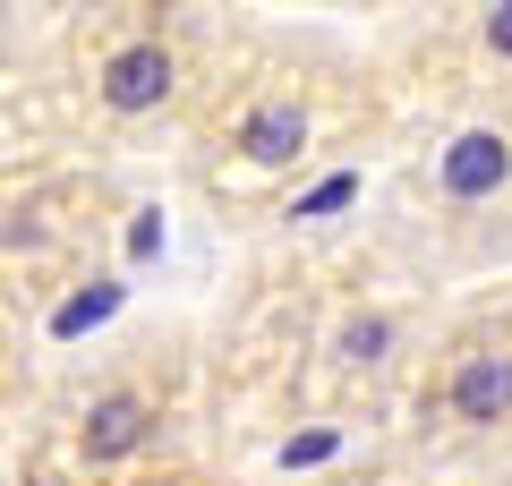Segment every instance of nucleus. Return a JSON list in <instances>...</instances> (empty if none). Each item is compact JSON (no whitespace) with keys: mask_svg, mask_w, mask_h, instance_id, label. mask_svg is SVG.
I'll list each match as a JSON object with an SVG mask.
<instances>
[{"mask_svg":"<svg viewBox=\"0 0 512 486\" xmlns=\"http://www.w3.org/2000/svg\"><path fill=\"white\" fill-rule=\"evenodd\" d=\"M444 401H453L461 427H504L512 418V350H470L453 367V384H444Z\"/></svg>","mask_w":512,"mask_h":486,"instance_id":"obj_3","label":"nucleus"},{"mask_svg":"<svg viewBox=\"0 0 512 486\" xmlns=\"http://www.w3.org/2000/svg\"><path fill=\"white\" fill-rule=\"evenodd\" d=\"M308 103H248L239 111V154L248 162H291L299 145H308Z\"/></svg>","mask_w":512,"mask_h":486,"instance_id":"obj_5","label":"nucleus"},{"mask_svg":"<svg viewBox=\"0 0 512 486\" xmlns=\"http://www.w3.org/2000/svg\"><path fill=\"white\" fill-rule=\"evenodd\" d=\"M94 86H103L111 120H146V111H163L180 94V60H171V43H120Z\"/></svg>","mask_w":512,"mask_h":486,"instance_id":"obj_2","label":"nucleus"},{"mask_svg":"<svg viewBox=\"0 0 512 486\" xmlns=\"http://www.w3.org/2000/svg\"><path fill=\"white\" fill-rule=\"evenodd\" d=\"M487 43H495V52H512V0H504V9L487 18Z\"/></svg>","mask_w":512,"mask_h":486,"instance_id":"obj_7","label":"nucleus"},{"mask_svg":"<svg viewBox=\"0 0 512 486\" xmlns=\"http://www.w3.org/2000/svg\"><path fill=\"white\" fill-rule=\"evenodd\" d=\"M154 427H163V410H154L137 384H111V393L86 401V418H77V461L86 469H120L128 452H146Z\"/></svg>","mask_w":512,"mask_h":486,"instance_id":"obj_1","label":"nucleus"},{"mask_svg":"<svg viewBox=\"0 0 512 486\" xmlns=\"http://www.w3.org/2000/svg\"><path fill=\"white\" fill-rule=\"evenodd\" d=\"M350 188H359V180H325V188H316V197H308V205H299V214H333V205H342V197H350Z\"/></svg>","mask_w":512,"mask_h":486,"instance_id":"obj_6","label":"nucleus"},{"mask_svg":"<svg viewBox=\"0 0 512 486\" xmlns=\"http://www.w3.org/2000/svg\"><path fill=\"white\" fill-rule=\"evenodd\" d=\"M444 197H495V188L512 180V145L495 137V128H470V137L444 145Z\"/></svg>","mask_w":512,"mask_h":486,"instance_id":"obj_4","label":"nucleus"}]
</instances>
